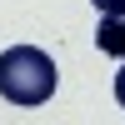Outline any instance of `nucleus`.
<instances>
[{
  "label": "nucleus",
  "mask_w": 125,
  "mask_h": 125,
  "mask_svg": "<svg viewBox=\"0 0 125 125\" xmlns=\"http://www.w3.org/2000/svg\"><path fill=\"white\" fill-rule=\"evenodd\" d=\"M100 15H125V0H90Z\"/></svg>",
  "instance_id": "obj_3"
},
{
  "label": "nucleus",
  "mask_w": 125,
  "mask_h": 125,
  "mask_svg": "<svg viewBox=\"0 0 125 125\" xmlns=\"http://www.w3.org/2000/svg\"><path fill=\"white\" fill-rule=\"evenodd\" d=\"M55 85H60L55 60L40 45H10L0 55V95L10 105H45L55 95Z\"/></svg>",
  "instance_id": "obj_1"
},
{
  "label": "nucleus",
  "mask_w": 125,
  "mask_h": 125,
  "mask_svg": "<svg viewBox=\"0 0 125 125\" xmlns=\"http://www.w3.org/2000/svg\"><path fill=\"white\" fill-rule=\"evenodd\" d=\"M95 50L125 60V15H105V20H100V30H95Z\"/></svg>",
  "instance_id": "obj_2"
},
{
  "label": "nucleus",
  "mask_w": 125,
  "mask_h": 125,
  "mask_svg": "<svg viewBox=\"0 0 125 125\" xmlns=\"http://www.w3.org/2000/svg\"><path fill=\"white\" fill-rule=\"evenodd\" d=\"M115 100L125 105V65H120V75H115Z\"/></svg>",
  "instance_id": "obj_4"
}]
</instances>
